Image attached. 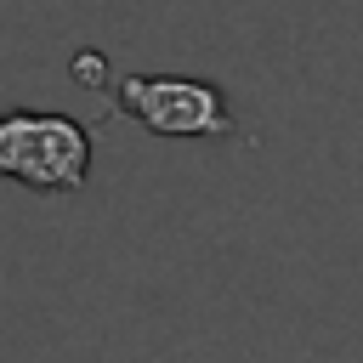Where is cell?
I'll use <instances>...</instances> for the list:
<instances>
[{
    "mask_svg": "<svg viewBox=\"0 0 363 363\" xmlns=\"http://www.w3.org/2000/svg\"><path fill=\"white\" fill-rule=\"evenodd\" d=\"M91 176V125L68 113L11 108L0 113V182L28 193H79Z\"/></svg>",
    "mask_w": 363,
    "mask_h": 363,
    "instance_id": "cell-2",
    "label": "cell"
},
{
    "mask_svg": "<svg viewBox=\"0 0 363 363\" xmlns=\"http://www.w3.org/2000/svg\"><path fill=\"white\" fill-rule=\"evenodd\" d=\"M74 79L96 85V79H102V51H79V57H74Z\"/></svg>",
    "mask_w": 363,
    "mask_h": 363,
    "instance_id": "cell-3",
    "label": "cell"
},
{
    "mask_svg": "<svg viewBox=\"0 0 363 363\" xmlns=\"http://www.w3.org/2000/svg\"><path fill=\"white\" fill-rule=\"evenodd\" d=\"M113 113L170 142H255L238 130L227 91L193 74H125L113 85Z\"/></svg>",
    "mask_w": 363,
    "mask_h": 363,
    "instance_id": "cell-1",
    "label": "cell"
}]
</instances>
